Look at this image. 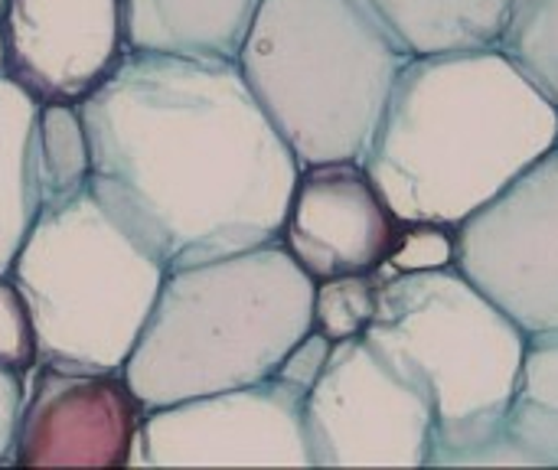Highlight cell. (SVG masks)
<instances>
[{"mask_svg": "<svg viewBox=\"0 0 558 470\" xmlns=\"http://www.w3.org/2000/svg\"><path fill=\"white\" fill-rule=\"evenodd\" d=\"M78 108L88 193L167 272L281 242L301 164L235 62L128 49Z\"/></svg>", "mask_w": 558, "mask_h": 470, "instance_id": "1", "label": "cell"}, {"mask_svg": "<svg viewBox=\"0 0 558 470\" xmlns=\"http://www.w3.org/2000/svg\"><path fill=\"white\" fill-rule=\"evenodd\" d=\"M131 468H311L304 396L271 376L147 409Z\"/></svg>", "mask_w": 558, "mask_h": 470, "instance_id": "8", "label": "cell"}, {"mask_svg": "<svg viewBox=\"0 0 558 470\" xmlns=\"http://www.w3.org/2000/svg\"><path fill=\"white\" fill-rule=\"evenodd\" d=\"M558 144V108L500 52L412 56L386 101L366 173L399 222L458 229Z\"/></svg>", "mask_w": 558, "mask_h": 470, "instance_id": "2", "label": "cell"}, {"mask_svg": "<svg viewBox=\"0 0 558 470\" xmlns=\"http://www.w3.org/2000/svg\"><path fill=\"white\" fill-rule=\"evenodd\" d=\"M262 0H121L131 52L235 62Z\"/></svg>", "mask_w": 558, "mask_h": 470, "instance_id": "13", "label": "cell"}, {"mask_svg": "<svg viewBox=\"0 0 558 470\" xmlns=\"http://www.w3.org/2000/svg\"><path fill=\"white\" fill-rule=\"evenodd\" d=\"M504 429L536 468H558V337H530Z\"/></svg>", "mask_w": 558, "mask_h": 470, "instance_id": "16", "label": "cell"}, {"mask_svg": "<svg viewBox=\"0 0 558 470\" xmlns=\"http://www.w3.org/2000/svg\"><path fill=\"white\" fill-rule=\"evenodd\" d=\"M330 350H333V340H327L324 334L311 330V334L281 360V366L275 370V379H281V383L291 386L294 393L307 396L311 386L317 383V376L324 373Z\"/></svg>", "mask_w": 558, "mask_h": 470, "instance_id": "23", "label": "cell"}, {"mask_svg": "<svg viewBox=\"0 0 558 470\" xmlns=\"http://www.w3.org/2000/svg\"><path fill=\"white\" fill-rule=\"evenodd\" d=\"M0 69H3V49H0Z\"/></svg>", "mask_w": 558, "mask_h": 470, "instance_id": "25", "label": "cell"}, {"mask_svg": "<svg viewBox=\"0 0 558 470\" xmlns=\"http://www.w3.org/2000/svg\"><path fill=\"white\" fill-rule=\"evenodd\" d=\"M500 52L558 108V0H513Z\"/></svg>", "mask_w": 558, "mask_h": 470, "instance_id": "18", "label": "cell"}, {"mask_svg": "<svg viewBox=\"0 0 558 470\" xmlns=\"http://www.w3.org/2000/svg\"><path fill=\"white\" fill-rule=\"evenodd\" d=\"M311 468H428L432 402L363 337L333 344L304 396Z\"/></svg>", "mask_w": 558, "mask_h": 470, "instance_id": "7", "label": "cell"}, {"mask_svg": "<svg viewBox=\"0 0 558 470\" xmlns=\"http://www.w3.org/2000/svg\"><path fill=\"white\" fill-rule=\"evenodd\" d=\"M0 363L29 373L39 363L29 304L10 275H0Z\"/></svg>", "mask_w": 558, "mask_h": 470, "instance_id": "21", "label": "cell"}, {"mask_svg": "<svg viewBox=\"0 0 558 470\" xmlns=\"http://www.w3.org/2000/svg\"><path fill=\"white\" fill-rule=\"evenodd\" d=\"M379 285H383L379 272L314 281V330L333 344L363 337V330L376 314Z\"/></svg>", "mask_w": 558, "mask_h": 470, "instance_id": "19", "label": "cell"}, {"mask_svg": "<svg viewBox=\"0 0 558 470\" xmlns=\"http://www.w3.org/2000/svg\"><path fill=\"white\" fill-rule=\"evenodd\" d=\"M23 396H26V373L0 363V468L13 465V445H16Z\"/></svg>", "mask_w": 558, "mask_h": 470, "instance_id": "24", "label": "cell"}, {"mask_svg": "<svg viewBox=\"0 0 558 470\" xmlns=\"http://www.w3.org/2000/svg\"><path fill=\"white\" fill-rule=\"evenodd\" d=\"M144 406L124 373L36 363L13 445L16 468H131Z\"/></svg>", "mask_w": 558, "mask_h": 470, "instance_id": "10", "label": "cell"}, {"mask_svg": "<svg viewBox=\"0 0 558 470\" xmlns=\"http://www.w3.org/2000/svg\"><path fill=\"white\" fill-rule=\"evenodd\" d=\"M458 265V229L438 222H402L399 242L389 262L379 268L383 278L389 275H418V272H441Z\"/></svg>", "mask_w": 558, "mask_h": 470, "instance_id": "20", "label": "cell"}, {"mask_svg": "<svg viewBox=\"0 0 558 470\" xmlns=\"http://www.w3.org/2000/svg\"><path fill=\"white\" fill-rule=\"evenodd\" d=\"M428 468H536V461L500 425V429L477 435L464 445L432 448Z\"/></svg>", "mask_w": 558, "mask_h": 470, "instance_id": "22", "label": "cell"}, {"mask_svg": "<svg viewBox=\"0 0 558 470\" xmlns=\"http://www.w3.org/2000/svg\"><path fill=\"white\" fill-rule=\"evenodd\" d=\"M458 268L526 337H558V144L458 226Z\"/></svg>", "mask_w": 558, "mask_h": 470, "instance_id": "9", "label": "cell"}, {"mask_svg": "<svg viewBox=\"0 0 558 470\" xmlns=\"http://www.w3.org/2000/svg\"><path fill=\"white\" fill-rule=\"evenodd\" d=\"M36 108L39 101L0 72V275H10L43 209L33 150Z\"/></svg>", "mask_w": 558, "mask_h": 470, "instance_id": "15", "label": "cell"}, {"mask_svg": "<svg viewBox=\"0 0 558 470\" xmlns=\"http://www.w3.org/2000/svg\"><path fill=\"white\" fill-rule=\"evenodd\" d=\"M402 222L366 173L363 160L307 164L298 173L281 245L314 278L379 272Z\"/></svg>", "mask_w": 558, "mask_h": 470, "instance_id": "12", "label": "cell"}, {"mask_svg": "<svg viewBox=\"0 0 558 470\" xmlns=\"http://www.w3.org/2000/svg\"><path fill=\"white\" fill-rule=\"evenodd\" d=\"M363 340L432 402L435 448L504 425L530 344L458 265L383 278Z\"/></svg>", "mask_w": 558, "mask_h": 470, "instance_id": "6", "label": "cell"}, {"mask_svg": "<svg viewBox=\"0 0 558 470\" xmlns=\"http://www.w3.org/2000/svg\"><path fill=\"white\" fill-rule=\"evenodd\" d=\"M3 75L36 101H82L121 62V0H3Z\"/></svg>", "mask_w": 558, "mask_h": 470, "instance_id": "11", "label": "cell"}, {"mask_svg": "<svg viewBox=\"0 0 558 470\" xmlns=\"http://www.w3.org/2000/svg\"><path fill=\"white\" fill-rule=\"evenodd\" d=\"M409 56L500 49L513 0H356Z\"/></svg>", "mask_w": 558, "mask_h": 470, "instance_id": "14", "label": "cell"}, {"mask_svg": "<svg viewBox=\"0 0 558 470\" xmlns=\"http://www.w3.org/2000/svg\"><path fill=\"white\" fill-rule=\"evenodd\" d=\"M10 278L29 304L39 363L124 373L167 268L82 193L39 209Z\"/></svg>", "mask_w": 558, "mask_h": 470, "instance_id": "5", "label": "cell"}, {"mask_svg": "<svg viewBox=\"0 0 558 470\" xmlns=\"http://www.w3.org/2000/svg\"><path fill=\"white\" fill-rule=\"evenodd\" d=\"M409 59L356 0H262L235 65L307 167L366 157Z\"/></svg>", "mask_w": 558, "mask_h": 470, "instance_id": "4", "label": "cell"}, {"mask_svg": "<svg viewBox=\"0 0 558 470\" xmlns=\"http://www.w3.org/2000/svg\"><path fill=\"white\" fill-rule=\"evenodd\" d=\"M0 10H3V0H0Z\"/></svg>", "mask_w": 558, "mask_h": 470, "instance_id": "26", "label": "cell"}, {"mask_svg": "<svg viewBox=\"0 0 558 470\" xmlns=\"http://www.w3.org/2000/svg\"><path fill=\"white\" fill-rule=\"evenodd\" d=\"M314 330V278L281 242L167 272L124 363L144 409L271 379Z\"/></svg>", "mask_w": 558, "mask_h": 470, "instance_id": "3", "label": "cell"}, {"mask_svg": "<svg viewBox=\"0 0 558 470\" xmlns=\"http://www.w3.org/2000/svg\"><path fill=\"white\" fill-rule=\"evenodd\" d=\"M33 150L43 206H59L88 193L92 144L78 101H39Z\"/></svg>", "mask_w": 558, "mask_h": 470, "instance_id": "17", "label": "cell"}]
</instances>
